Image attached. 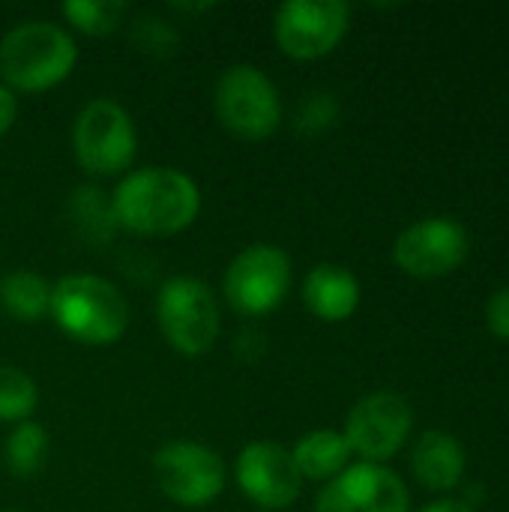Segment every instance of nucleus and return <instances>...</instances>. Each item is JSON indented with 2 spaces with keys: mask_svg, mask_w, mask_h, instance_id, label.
<instances>
[{
  "mask_svg": "<svg viewBox=\"0 0 509 512\" xmlns=\"http://www.w3.org/2000/svg\"><path fill=\"white\" fill-rule=\"evenodd\" d=\"M111 210L120 228L141 237H171L186 231L201 210L198 183L177 168L129 171L111 195Z\"/></svg>",
  "mask_w": 509,
  "mask_h": 512,
  "instance_id": "obj_1",
  "label": "nucleus"
},
{
  "mask_svg": "<svg viewBox=\"0 0 509 512\" xmlns=\"http://www.w3.org/2000/svg\"><path fill=\"white\" fill-rule=\"evenodd\" d=\"M75 39L51 21H24L0 39V75L9 90L42 93L75 69Z\"/></svg>",
  "mask_w": 509,
  "mask_h": 512,
  "instance_id": "obj_2",
  "label": "nucleus"
},
{
  "mask_svg": "<svg viewBox=\"0 0 509 512\" xmlns=\"http://www.w3.org/2000/svg\"><path fill=\"white\" fill-rule=\"evenodd\" d=\"M57 327L84 345H114L129 327V306L120 288L93 273L63 276L51 288V312Z\"/></svg>",
  "mask_w": 509,
  "mask_h": 512,
  "instance_id": "obj_3",
  "label": "nucleus"
},
{
  "mask_svg": "<svg viewBox=\"0 0 509 512\" xmlns=\"http://www.w3.org/2000/svg\"><path fill=\"white\" fill-rule=\"evenodd\" d=\"M213 108L219 123L243 141H264L282 123L279 90L267 72L252 63H234L222 72L216 81Z\"/></svg>",
  "mask_w": 509,
  "mask_h": 512,
  "instance_id": "obj_4",
  "label": "nucleus"
},
{
  "mask_svg": "<svg viewBox=\"0 0 509 512\" xmlns=\"http://www.w3.org/2000/svg\"><path fill=\"white\" fill-rule=\"evenodd\" d=\"M156 318L165 342L186 357L207 354L216 345L222 327L210 285L195 276H174L162 285Z\"/></svg>",
  "mask_w": 509,
  "mask_h": 512,
  "instance_id": "obj_5",
  "label": "nucleus"
},
{
  "mask_svg": "<svg viewBox=\"0 0 509 512\" xmlns=\"http://www.w3.org/2000/svg\"><path fill=\"white\" fill-rule=\"evenodd\" d=\"M138 147V132L129 111L114 99L87 102L72 126V150L84 171L90 174H120L132 165Z\"/></svg>",
  "mask_w": 509,
  "mask_h": 512,
  "instance_id": "obj_6",
  "label": "nucleus"
},
{
  "mask_svg": "<svg viewBox=\"0 0 509 512\" xmlns=\"http://www.w3.org/2000/svg\"><path fill=\"white\" fill-rule=\"evenodd\" d=\"M291 288V258L285 249L258 243L243 249L225 270V300L234 312L270 315Z\"/></svg>",
  "mask_w": 509,
  "mask_h": 512,
  "instance_id": "obj_7",
  "label": "nucleus"
},
{
  "mask_svg": "<svg viewBox=\"0 0 509 512\" xmlns=\"http://www.w3.org/2000/svg\"><path fill=\"white\" fill-rule=\"evenodd\" d=\"M153 477L159 492L180 507H207L225 489L222 459L195 441H171L153 456Z\"/></svg>",
  "mask_w": 509,
  "mask_h": 512,
  "instance_id": "obj_8",
  "label": "nucleus"
},
{
  "mask_svg": "<svg viewBox=\"0 0 509 512\" xmlns=\"http://www.w3.org/2000/svg\"><path fill=\"white\" fill-rule=\"evenodd\" d=\"M411 426V402L396 390H375L351 408L342 435L351 453H360L366 462H384L405 444Z\"/></svg>",
  "mask_w": 509,
  "mask_h": 512,
  "instance_id": "obj_9",
  "label": "nucleus"
},
{
  "mask_svg": "<svg viewBox=\"0 0 509 512\" xmlns=\"http://www.w3.org/2000/svg\"><path fill=\"white\" fill-rule=\"evenodd\" d=\"M351 21V9L342 0H288L276 12V42L288 57L315 60L330 54Z\"/></svg>",
  "mask_w": 509,
  "mask_h": 512,
  "instance_id": "obj_10",
  "label": "nucleus"
},
{
  "mask_svg": "<svg viewBox=\"0 0 509 512\" xmlns=\"http://www.w3.org/2000/svg\"><path fill=\"white\" fill-rule=\"evenodd\" d=\"M471 237L459 219L426 216L408 225L393 243V261L411 276H444L456 270L468 255Z\"/></svg>",
  "mask_w": 509,
  "mask_h": 512,
  "instance_id": "obj_11",
  "label": "nucleus"
},
{
  "mask_svg": "<svg viewBox=\"0 0 509 512\" xmlns=\"http://www.w3.org/2000/svg\"><path fill=\"white\" fill-rule=\"evenodd\" d=\"M234 480L240 492L264 507V510H285L300 498L303 477L294 465L291 450L273 441H252L240 450L234 465Z\"/></svg>",
  "mask_w": 509,
  "mask_h": 512,
  "instance_id": "obj_12",
  "label": "nucleus"
},
{
  "mask_svg": "<svg viewBox=\"0 0 509 512\" xmlns=\"http://www.w3.org/2000/svg\"><path fill=\"white\" fill-rule=\"evenodd\" d=\"M408 507L411 498L399 474L378 462H360L321 489L315 512H408Z\"/></svg>",
  "mask_w": 509,
  "mask_h": 512,
  "instance_id": "obj_13",
  "label": "nucleus"
},
{
  "mask_svg": "<svg viewBox=\"0 0 509 512\" xmlns=\"http://www.w3.org/2000/svg\"><path fill=\"white\" fill-rule=\"evenodd\" d=\"M303 303L321 321H345L360 306V282L339 264H318L303 282Z\"/></svg>",
  "mask_w": 509,
  "mask_h": 512,
  "instance_id": "obj_14",
  "label": "nucleus"
},
{
  "mask_svg": "<svg viewBox=\"0 0 509 512\" xmlns=\"http://www.w3.org/2000/svg\"><path fill=\"white\" fill-rule=\"evenodd\" d=\"M411 468L423 486L450 489L465 474V450L450 432L429 429L417 438L411 450Z\"/></svg>",
  "mask_w": 509,
  "mask_h": 512,
  "instance_id": "obj_15",
  "label": "nucleus"
},
{
  "mask_svg": "<svg viewBox=\"0 0 509 512\" xmlns=\"http://www.w3.org/2000/svg\"><path fill=\"white\" fill-rule=\"evenodd\" d=\"M294 465L300 471L303 480H333L348 468L351 459V447L345 441L342 432L336 429H318L309 432L297 441V447L291 450Z\"/></svg>",
  "mask_w": 509,
  "mask_h": 512,
  "instance_id": "obj_16",
  "label": "nucleus"
},
{
  "mask_svg": "<svg viewBox=\"0 0 509 512\" xmlns=\"http://www.w3.org/2000/svg\"><path fill=\"white\" fill-rule=\"evenodd\" d=\"M51 288L54 285L33 270H9L0 276V309L24 324L42 321L51 312Z\"/></svg>",
  "mask_w": 509,
  "mask_h": 512,
  "instance_id": "obj_17",
  "label": "nucleus"
},
{
  "mask_svg": "<svg viewBox=\"0 0 509 512\" xmlns=\"http://www.w3.org/2000/svg\"><path fill=\"white\" fill-rule=\"evenodd\" d=\"M69 219H72V228L90 243L111 240V234L117 228L111 201H105L99 195V189H93V186L75 189V195L69 198Z\"/></svg>",
  "mask_w": 509,
  "mask_h": 512,
  "instance_id": "obj_18",
  "label": "nucleus"
},
{
  "mask_svg": "<svg viewBox=\"0 0 509 512\" xmlns=\"http://www.w3.org/2000/svg\"><path fill=\"white\" fill-rule=\"evenodd\" d=\"M45 453H48V435L33 420L18 423L3 444V462L15 477H33L45 465Z\"/></svg>",
  "mask_w": 509,
  "mask_h": 512,
  "instance_id": "obj_19",
  "label": "nucleus"
},
{
  "mask_svg": "<svg viewBox=\"0 0 509 512\" xmlns=\"http://www.w3.org/2000/svg\"><path fill=\"white\" fill-rule=\"evenodd\" d=\"M63 15L75 30L87 36H108L120 30L129 15V6L123 0H66Z\"/></svg>",
  "mask_w": 509,
  "mask_h": 512,
  "instance_id": "obj_20",
  "label": "nucleus"
},
{
  "mask_svg": "<svg viewBox=\"0 0 509 512\" xmlns=\"http://www.w3.org/2000/svg\"><path fill=\"white\" fill-rule=\"evenodd\" d=\"M39 390L33 378L15 366L0 363V423H24L36 411Z\"/></svg>",
  "mask_w": 509,
  "mask_h": 512,
  "instance_id": "obj_21",
  "label": "nucleus"
},
{
  "mask_svg": "<svg viewBox=\"0 0 509 512\" xmlns=\"http://www.w3.org/2000/svg\"><path fill=\"white\" fill-rule=\"evenodd\" d=\"M129 39L147 57H171L177 51V45H180L177 27L171 21H165L162 15H153V12H144V15L132 18Z\"/></svg>",
  "mask_w": 509,
  "mask_h": 512,
  "instance_id": "obj_22",
  "label": "nucleus"
},
{
  "mask_svg": "<svg viewBox=\"0 0 509 512\" xmlns=\"http://www.w3.org/2000/svg\"><path fill=\"white\" fill-rule=\"evenodd\" d=\"M339 117V102L333 93L327 90H315V93H306L297 105V114H294V129L300 135H318L324 129H330Z\"/></svg>",
  "mask_w": 509,
  "mask_h": 512,
  "instance_id": "obj_23",
  "label": "nucleus"
},
{
  "mask_svg": "<svg viewBox=\"0 0 509 512\" xmlns=\"http://www.w3.org/2000/svg\"><path fill=\"white\" fill-rule=\"evenodd\" d=\"M486 324L495 336L509 339V285H501L486 303Z\"/></svg>",
  "mask_w": 509,
  "mask_h": 512,
  "instance_id": "obj_24",
  "label": "nucleus"
},
{
  "mask_svg": "<svg viewBox=\"0 0 509 512\" xmlns=\"http://www.w3.org/2000/svg\"><path fill=\"white\" fill-rule=\"evenodd\" d=\"M15 117H18V99L6 84H0V135L12 129Z\"/></svg>",
  "mask_w": 509,
  "mask_h": 512,
  "instance_id": "obj_25",
  "label": "nucleus"
},
{
  "mask_svg": "<svg viewBox=\"0 0 509 512\" xmlns=\"http://www.w3.org/2000/svg\"><path fill=\"white\" fill-rule=\"evenodd\" d=\"M420 512H474L468 504H462V501H435V504H429V507H423Z\"/></svg>",
  "mask_w": 509,
  "mask_h": 512,
  "instance_id": "obj_26",
  "label": "nucleus"
},
{
  "mask_svg": "<svg viewBox=\"0 0 509 512\" xmlns=\"http://www.w3.org/2000/svg\"><path fill=\"white\" fill-rule=\"evenodd\" d=\"M174 9H183V12H204V9H213V3H201V6H198V3H195V6H192V3H174Z\"/></svg>",
  "mask_w": 509,
  "mask_h": 512,
  "instance_id": "obj_27",
  "label": "nucleus"
},
{
  "mask_svg": "<svg viewBox=\"0 0 509 512\" xmlns=\"http://www.w3.org/2000/svg\"><path fill=\"white\" fill-rule=\"evenodd\" d=\"M9 512H21V510H9Z\"/></svg>",
  "mask_w": 509,
  "mask_h": 512,
  "instance_id": "obj_28",
  "label": "nucleus"
}]
</instances>
